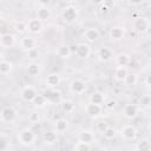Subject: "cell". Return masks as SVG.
I'll return each mask as SVG.
<instances>
[{
  "instance_id": "1",
  "label": "cell",
  "mask_w": 151,
  "mask_h": 151,
  "mask_svg": "<svg viewBox=\"0 0 151 151\" xmlns=\"http://www.w3.org/2000/svg\"><path fill=\"white\" fill-rule=\"evenodd\" d=\"M35 138H37V134L32 127H25L21 131H19V133L17 134V139L19 140V143L25 146L32 145L35 142Z\"/></svg>"
},
{
  "instance_id": "2",
  "label": "cell",
  "mask_w": 151,
  "mask_h": 151,
  "mask_svg": "<svg viewBox=\"0 0 151 151\" xmlns=\"http://www.w3.org/2000/svg\"><path fill=\"white\" fill-rule=\"evenodd\" d=\"M18 117V112L17 110L11 106V105H7V106H4L1 109V112H0V119L2 123H6V124H12L13 122H15Z\"/></svg>"
},
{
  "instance_id": "3",
  "label": "cell",
  "mask_w": 151,
  "mask_h": 151,
  "mask_svg": "<svg viewBox=\"0 0 151 151\" xmlns=\"http://www.w3.org/2000/svg\"><path fill=\"white\" fill-rule=\"evenodd\" d=\"M61 18L66 24H73L78 19V9L73 5H67L61 11Z\"/></svg>"
},
{
  "instance_id": "4",
  "label": "cell",
  "mask_w": 151,
  "mask_h": 151,
  "mask_svg": "<svg viewBox=\"0 0 151 151\" xmlns=\"http://www.w3.org/2000/svg\"><path fill=\"white\" fill-rule=\"evenodd\" d=\"M42 96L46 98L48 104H60L61 103V92L58 91L57 88H51L47 87L42 91Z\"/></svg>"
},
{
  "instance_id": "5",
  "label": "cell",
  "mask_w": 151,
  "mask_h": 151,
  "mask_svg": "<svg viewBox=\"0 0 151 151\" xmlns=\"http://www.w3.org/2000/svg\"><path fill=\"white\" fill-rule=\"evenodd\" d=\"M37 96H38L37 90H35L33 86H31V85L24 86V87L21 88V91H20V97H21V99H22L24 101H26V103H33V100H34V98H35Z\"/></svg>"
},
{
  "instance_id": "6",
  "label": "cell",
  "mask_w": 151,
  "mask_h": 151,
  "mask_svg": "<svg viewBox=\"0 0 151 151\" xmlns=\"http://www.w3.org/2000/svg\"><path fill=\"white\" fill-rule=\"evenodd\" d=\"M133 28L138 33H145L150 28V20L145 17H138L133 20Z\"/></svg>"
},
{
  "instance_id": "7",
  "label": "cell",
  "mask_w": 151,
  "mask_h": 151,
  "mask_svg": "<svg viewBox=\"0 0 151 151\" xmlns=\"http://www.w3.org/2000/svg\"><path fill=\"white\" fill-rule=\"evenodd\" d=\"M73 47L74 48L72 50V53H76V55L79 57V58H87L91 53V48H90L88 44L79 42V44L74 45Z\"/></svg>"
},
{
  "instance_id": "8",
  "label": "cell",
  "mask_w": 151,
  "mask_h": 151,
  "mask_svg": "<svg viewBox=\"0 0 151 151\" xmlns=\"http://www.w3.org/2000/svg\"><path fill=\"white\" fill-rule=\"evenodd\" d=\"M120 134L125 140H133L137 137V129L132 125H124L120 129Z\"/></svg>"
},
{
  "instance_id": "9",
  "label": "cell",
  "mask_w": 151,
  "mask_h": 151,
  "mask_svg": "<svg viewBox=\"0 0 151 151\" xmlns=\"http://www.w3.org/2000/svg\"><path fill=\"white\" fill-rule=\"evenodd\" d=\"M101 111H103V106L101 105H98V104L88 103L85 106V112H86V114L90 118H97L98 116H100Z\"/></svg>"
},
{
  "instance_id": "10",
  "label": "cell",
  "mask_w": 151,
  "mask_h": 151,
  "mask_svg": "<svg viewBox=\"0 0 151 151\" xmlns=\"http://www.w3.org/2000/svg\"><path fill=\"white\" fill-rule=\"evenodd\" d=\"M42 27H44L42 21H40L38 18L29 19V20L27 21V31H28L29 33H33V34L39 33V32L42 31Z\"/></svg>"
},
{
  "instance_id": "11",
  "label": "cell",
  "mask_w": 151,
  "mask_h": 151,
  "mask_svg": "<svg viewBox=\"0 0 151 151\" xmlns=\"http://www.w3.org/2000/svg\"><path fill=\"white\" fill-rule=\"evenodd\" d=\"M46 86L51 88H57L61 83V77L57 72H52L46 77Z\"/></svg>"
},
{
  "instance_id": "12",
  "label": "cell",
  "mask_w": 151,
  "mask_h": 151,
  "mask_svg": "<svg viewBox=\"0 0 151 151\" xmlns=\"http://www.w3.org/2000/svg\"><path fill=\"white\" fill-rule=\"evenodd\" d=\"M70 90L76 94H81L86 90V84L81 79H73L70 84Z\"/></svg>"
},
{
  "instance_id": "13",
  "label": "cell",
  "mask_w": 151,
  "mask_h": 151,
  "mask_svg": "<svg viewBox=\"0 0 151 151\" xmlns=\"http://www.w3.org/2000/svg\"><path fill=\"white\" fill-rule=\"evenodd\" d=\"M15 44V38L11 33H2L0 37V45L2 48H11Z\"/></svg>"
},
{
  "instance_id": "14",
  "label": "cell",
  "mask_w": 151,
  "mask_h": 151,
  "mask_svg": "<svg viewBox=\"0 0 151 151\" xmlns=\"http://www.w3.org/2000/svg\"><path fill=\"white\" fill-rule=\"evenodd\" d=\"M20 46H21L22 50H25L27 52V51L37 47V40L31 35H25L20 40Z\"/></svg>"
},
{
  "instance_id": "15",
  "label": "cell",
  "mask_w": 151,
  "mask_h": 151,
  "mask_svg": "<svg viewBox=\"0 0 151 151\" xmlns=\"http://www.w3.org/2000/svg\"><path fill=\"white\" fill-rule=\"evenodd\" d=\"M138 113V107L136 104H126L124 107H123V114L125 118L127 119H133L136 118Z\"/></svg>"
},
{
  "instance_id": "16",
  "label": "cell",
  "mask_w": 151,
  "mask_h": 151,
  "mask_svg": "<svg viewBox=\"0 0 151 151\" xmlns=\"http://www.w3.org/2000/svg\"><path fill=\"white\" fill-rule=\"evenodd\" d=\"M99 35H100V33H99L98 28H96V27H87L84 32V38L90 42H94L96 40H98Z\"/></svg>"
},
{
  "instance_id": "17",
  "label": "cell",
  "mask_w": 151,
  "mask_h": 151,
  "mask_svg": "<svg viewBox=\"0 0 151 151\" xmlns=\"http://www.w3.org/2000/svg\"><path fill=\"white\" fill-rule=\"evenodd\" d=\"M112 57H113V52H112V50L110 47L103 46V47L99 48V51H98V58H99L100 61L106 63V61L111 60Z\"/></svg>"
},
{
  "instance_id": "18",
  "label": "cell",
  "mask_w": 151,
  "mask_h": 151,
  "mask_svg": "<svg viewBox=\"0 0 151 151\" xmlns=\"http://www.w3.org/2000/svg\"><path fill=\"white\" fill-rule=\"evenodd\" d=\"M109 35L112 40H120L124 38L125 35V31L123 27L120 26H113L112 28H110V32H109Z\"/></svg>"
},
{
  "instance_id": "19",
  "label": "cell",
  "mask_w": 151,
  "mask_h": 151,
  "mask_svg": "<svg viewBox=\"0 0 151 151\" xmlns=\"http://www.w3.org/2000/svg\"><path fill=\"white\" fill-rule=\"evenodd\" d=\"M37 18L40 21H47L51 18V11L47 6H40L37 9Z\"/></svg>"
},
{
  "instance_id": "20",
  "label": "cell",
  "mask_w": 151,
  "mask_h": 151,
  "mask_svg": "<svg viewBox=\"0 0 151 151\" xmlns=\"http://www.w3.org/2000/svg\"><path fill=\"white\" fill-rule=\"evenodd\" d=\"M127 74H129L127 68L123 67V66H116V68L113 71V77L117 81H124Z\"/></svg>"
},
{
  "instance_id": "21",
  "label": "cell",
  "mask_w": 151,
  "mask_h": 151,
  "mask_svg": "<svg viewBox=\"0 0 151 151\" xmlns=\"http://www.w3.org/2000/svg\"><path fill=\"white\" fill-rule=\"evenodd\" d=\"M55 54L63 59H66V58H70V55L72 54V50L68 45H60L57 50H55Z\"/></svg>"
},
{
  "instance_id": "22",
  "label": "cell",
  "mask_w": 151,
  "mask_h": 151,
  "mask_svg": "<svg viewBox=\"0 0 151 151\" xmlns=\"http://www.w3.org/2000/svg\"><path fill=\"white\" fill-rule=\"evenodd\" d=\"M13 70V64L6 59H1L0 61V74L1 76H8Z\"/></svg>"
},
{
  "instance_id": "23",
  "label": "cell",
  "mask_w": 151,
  "mask_h": 151,
  "mask_svg": "<svg viewBox=\"0 0 151 151\" xmlns=\"http://www.w3.org/2000/svg\"><path fill=\"white\" fill-rule=\"evenodd\" d=\"M78 140L79 142H84V143H87V144H91L93 140H94V134L87 130H84V131H80L78 133Z\"/></svg>"
},
{
  "instance_id": "24",
  "label": "cell",
  "mask_w": 151,
  "mask_h": 151,
  "mask_svg": "<svg viewBox=\"0 0 151 151\" xmlns=\"http://www.w3.org/2000/svg\"><path fill=\"white\" fill-rule=\"evenodd\" d=\"M136 151H151V142L147 138H142L136 144Z\"/></svg>"
},
{
  "instance_id": "25",
  "label": "cell",
  "mask_w": 151,
  "mask_h": 151,
  "mask_svg": "<svg viewBox=\"0 0 151 151\" xmlns=\"http://www.w3.org/2000/svg\"><path fill=\"white\" fill-rule=\"evenodd\" d=\"M60 107L65 113H72L76 109V104L70 99H64L60 103Z\"/></svg>"
},
{
  "instance_id": "26",
  "label": "cell",
  "mask_w": 151,
  "mask_h": 151,
  "mask_svg": "<svg viewBox=\"0 0 151 151\" xmlns=\"http://www.w3.org/2000/svg\"><path fill=\"white\" fill-rule=\"evenodd\" d=\"M26 71H27V74H28V76L35 77V76H38L39 72H40V65H39L38 63H35V61H32V63H29V64L27 65Z\"/></svg>"
},
{
  "instance_id": "27",
  "label": "cell",
  "mask_w": 151,
  "mask_h": 151,
  "mask_svg": "<svg viewBox=\"0 0 151 151\" xmlns=\"http://www.w3.org/2000/svg\"><path fill=\"white\" fill-rule=\"evenodd\" d=\"M42 139L47 144H53L57 142V133L54 131H45L42 133Z\"/></svg>"
},
{
  "instance_id": "28",
  "label": "cell",
  "mask_w": 151,
  "mask_h": 151,
  "mask_svg": "<svg viewBox=\"0 0 151 151\" xmlns=\"http://www.w3.org/2000/svg\"><path fill=\"white\" fill-rule=\"evenodd\" d=\"M130 57L127 55V54H125V53H122V54H119L117 58H116V64H117V66H123V67H126L129 64H130Z\"/></svg>"
},
{
  "instance_id": "29",
  "label": "cell",
  "mask_w": 151,
  "mask_h": 151,
  "mask_svg": "<svg viewBox=\"0 0 151 151\" xmlns=\"http://www.w3.org/2000/svg\"><path fill=\"white\" fill-rule=\"evenodd\" d=\"M88 99H90V103H92V104L101 105L104 103V96H103L101 92H93V93H91Z\"/></svg>"
},
{
  "instance_id": "30",
  "label": "cell",
  "mask_w": 151,
  "mask_h": 151,
  "mask_svg": "<svg viewBox=\"0 0 151 151\" xmlns=\"http://www.w3.org/2000/svg\"><path fill=\"white\" fill-rule=\"evenodd\" d=\"M54 126H55V131H57V132H64V131H66L67 127H68V122H67L66 119H64V118H59V119L55 122Z\"/></svg>"
},
{
  "instance_id": "31",
  "label": "cell",
  "mask_w": 151,
  "mask_h": 151,
  "mask_svg": "<svg viewBox=\"0 0 151 151\" xmlns=\"http://www.w3.org/2000/svg\"><path fill=\"white\" fill-rule=\"evenodd\" d=\"M137 80H138V78H137L136 73H129L126 76L125 80H124V85L127 86V87H132V86H134L137 84Z\"/></svg>"
},
{
  "instance_id": "32",
  "label": "cell",
  "mask_w": 151,
  "mask_h": 151,
  "mask_svg": "<svg viewBox=\"0 0 151 151\" xmlns=\"http://www.w3.org/2000/svg\"><path fill=\"white\" fill-rule=\"evenodd\" d=\"M33 104H34V106H37V107H44L46 104H48L47 103V100H46V98L42 96V93H38V96L34 98V100H33Z\"/></svg>"
},
{
  "instance_id": "33",
  "label": "cell",
  "mask_w": 151,
  "mask_h": 151,
  "mask_svg": "<svg viewBox=\"0 0 151 151\" xmlns=\"http://www.w3.org/2000/svg\"><path fill=\"white\" fill-rule=\"evenodd\" d=\"M9 149V139L5 133L0 136V151H7Z\"/></svg>"
},
{
  "instance_id": "34",
  "label": "cell",
  "mask_w": 151,
  "mask_h": 151,
  "mask_svg": "<svg viewBox=\"0 0 151 151\" xmlns=\"http://www.w3.org/2000/svg\"><path fill=\"white\" fill-rule=\"evenodd\" d=\"M74 151H91V144L78 140L77 144L74 145Z\"/></svg>"
},
{
  "instance_id": "35",
  "label": "cell",
  "mask_w": 151,
  "mask_h": 151,
  "mask_svg": "<svg viewBox=\"0 0 151 151\" xmlns=\"http://www.w3.org/2000/svg\"><path fill=\"white\" fill-rule=\"evenodd\" d=\"M139 104L143 107H150L151 106V96L150 94H143L139 98Z\"/></svg>"
},
{
  "instance_id": "36",
  "label": "cell",
  "mask_w": 151,
  "mask_h": 151,
  "mask_svg": "<svg viewBox=\"0 0 151 151\" xmlns=\"http://www.w3.org/2000/svg\"><path fill=\"white\" fill-rule=\"evenodd\" d=\"M116 134H117V131H116V129H113V127H107L104 132H103V136H104V138L105 139H113L114 137H116Z\"/></svg>"
},
{
  "instance_id": "37",
  "label": "cell",
  "mask_w": 151,
  "mask_h": 151,
  "mask_svg": "<svg viewBox=\"0 0 151 151\" xmlns=\"http://www.w3.org/2000/svg\"><path fill=\"white\" fill-rule=\"evenodd\" d=\"M26 55H27V58H29L31 60L37 59V58L39 57V50H38V47H34V48L27 51V52H26Z\"/></svg>"
},
{
  "instance_id": "38",
  "label": "cell",
  "mask_w": 151,
  "mask_h": 151,
  "mask_svg": "<svg viewBox=\"0 0 151 151\" xmlns=\"http://www.w3.org/2000/svg\"><path fill=\"white\" fill-rule=\"evenodd\" d=\"M15 29H17L19 33H24L25 31H27V22L18 21V22L15 24Z\"/></svg>"
},
{
  "instance_id": "39",
  "label": "cell",
  "mask_w": 151,
  "mask_h": 151,
  "mask_svg": "<svg viewBox=\"0 0 151 151\" xmlns=\"http://www.w3.org/2000/svg\"><path fill=\"white\" fill-rule=\"evenodd\" d=\"M39 113L38 112H35V111H33V112H31L29 114H28V120L31 122V123H33V124H37L38 122H39Z\"/></svg>"
},
{
  "instance_id": "40",
  "label": "cell",
  "mask_w": 151,
  "mask_h": 151,
  "mask_svg": "<svg viewBox=\"0 0 151 151\" xmlns=\"http://www.w3.org/2000/svg\"><path fill=\"white\" fill-rule=\"evenodd\" d=\"M99 12H100L103 15H105V14H107V13L110 12V7L107 6L106 2H103V4L100 5V7H99Z\"/></svg>"
},
{
  "instance_id": "41",
  "label": "cell",
  "mask_w": 151,
  "mask_h": 151,
  "mask_svg": "<svg viewBox=\"0 0 151 151\" xmlns=\"http://www.w3.org/2000/svg\"><path fill=\"white\" fill-rule=\"evenodd\" d=\"M107 127H109V126H107V124H106V123H104V122H100V123H98V124H97V130H98L99 132H101V133H103Z\"/></svg>"
},
{
  "instance_id": "42",
  "label": "cell",
  "mask_w": 151,
  "mask_h": 151,
  "mask_svg": "<svg viewBox=\"0 0 151 151\" xmlns=\"http://www.w3.org/2000/svg\"><path fill=\"white\" fill-rule=\"evenodd\" d=\"M116 104H117V101H116L114 99H110V100H107V101H106L105 106H106L107 109H110V110H111V109H113V107L116 106Z\"/></svg>"
},
{
  "instance_id": "43",
  "label": "cell",
  "mask_w": 151,
  "mask_h": 151,
  "mask_svg": "<svg viewBox=\"0 0 151 151\" xmlns=\"http://www.w3.org/2000/svg\"><path fill=\"white\" fill-rule=\"evenodd\" d=\"M145 84L149 85V86H151V73L146 76V78H145Z\"/></svg>"
},
{
  "instance_id": "44",
  "label": "cell",
  "mask_w": 151,
  "mask_h": 151,
  "mask_svg": "<svg viewBox=\"0 0 151 151\" xmlns=\"http://www.w3.org/2000/svg\"><path fill=\"white\" fill-rule=\"evenodd\" d=\"M149 131H150V133H151V120H150V123H149Z\"/></svg>"
}]
</instances>
